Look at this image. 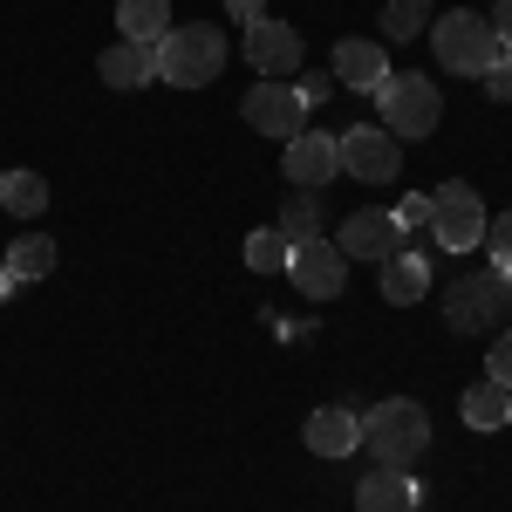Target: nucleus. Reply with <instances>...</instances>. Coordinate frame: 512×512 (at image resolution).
<instances>
[{"label": "nucleus", "instance_id": "nucleus-1", "mask_svg": "<svg viewBox=\"0 0 512 512\" xmlns=\"http://www.w3.org/2000/svg\"><path fill=\"white\" fill-rule=\"evenodd\" d=\"M362 451H369L383 472H410V465L431 451V417H424V403L383 396V403L362 417Z\"/></svg>", "mask_w": 512, "mask_h": 512}, {"label": "nucleus", "instance_id": "nucleus-2", "mask_svg": "<svg viewBox=\"0 0 512 512\" xmlns=\"http://www.w3.org/2000/svg\"><path fill=\"white\" fill-rule=\"evenodd\" d=\"M151 55H158V82H171V89H205V82L226 76V35H219L212 21L164 28V41Z\"/></svg>", "mask_w": 512, "mask_h": 512}, {"label": "nucleus", "instance_id": "nucleus-3", "mask_svg": "<svg viewBox=\"0 0 512 512\" xmlns=\"http://www.w3.org/2000/svg\"><path fill=\"white\" fill-rule=\"evenodd\" d=\"M431 48H437V62H444L451 76H485V69L506 55V48H499V35H492V21H485V14H472V7L437 14Z\"/></svg>", "mask_w": 512, "mask_h": 512}, {"label": "nucleus", "instance_id": "nucleus-4", "mask_svg": "<svg viewBox=\"0 0 512 512\" xmlns=\"http://www.w3.org/2000/svg\"><path fill=\"white\" fill-rule=\"evenodd\" d=\"M376 103H383V130H390L396 144H403V137H431L437 117H444L437 82L417 76V69H390V76H383V89H376Z\"/></svg>", "mask_w": 512, "mask_h": 512}, {"label": "nucleus", "instance_id": "nucleus-5", "mask_svg": "<svg viewBox=\"0 0 512 512\" xmlns=\"http://www.w3.org/2000/svg\"><path fill=\"white\" fill-rule=\"evenodd\" d=\"M506 301H512V280L478 267V274L444 287V321H451V335H485L492 315H506Z\"/></svg>", "mask_w": 512, "mask_h": 512}, {"label": "nucleus", "instance_id": "nucleus-6", "mask_svg": "<svg viewBox=\"0 0 512 512\" xmlns=\"http://www.w3.org/2000/svg\"><path fill=\"white\" fill-rule=\"evenodd\" d=\"M431 239L444 246V253H472V246H485V198H478L465 178H451V185L431 192Z\"/></svg>", "mask_w": 512, "mask_h": 512}, {"label": "nucleus", "instance_id": "nucleus-7", "mask_svg": "<svg viewBox=\"0 0 512 512\" xmlns=\"http://www.w3.org/2000/svg\"><path fill=\"white\" fill-rule=\"evenodd\" d=\"M239 117L253 123L260 137H280V144H287V137H301V130H308V103H301V89H294V82L260 76L246 96H239Z\"/></svg>", "mask_w": 512, "mask_h": 512}, {"label": "nucleus", "instance_id": "nucleus-8", "mask_svg": "<svg viewBox=\"0 0 512 512\" xmlns=\"http://www.w3.org/2000/svg\"><path fill=\"white\" fill-rule=\"evenodd\" d=\"M280 171H287L294 192H321V185H335V178H342V137H328V130H301V137H287Z\"/></svg>", "mask_w": 512, "mask_h": 512}, {"label": "nucleus", "instance_id": "nucleus-9", "mask_svg": "<svg viewBox=\"0 0 512 512\" xmlns=\"http://www.w3.org/2000/svg\"><path fill=\"white\" fill-rule=\"evenodd\" d=\"M287 280L308 294V301H335L342 287H349V253L335 246V239L321 233L308 246H294V260H287Z\"/></svg>", "mask_w": 512, "mask_h": 512}, {"label": "nucleus", "instance_id": "nucleus-10", "mask_svg": "<svg viewBox=\"0 0 512 512\" xmlns=\"http://www.w3.org/2000/svg\"><path fill=\"white\" fill-rule=\"evenodd\" d=\"M342 171L362 178V185H390L396 171H403V144H396L390 130H376V123H362L342 137Z\"/></svg>", "mask_w": 512, "mask_h": 512}, {"label": "nucleus", "instance_id": "nucleus-11", "mask_svg": "<svg viewBox=\"0 0 512 512\" xmlns=\"http://www.w3.org/2000/svg\"><path fill=\"white\" fill-rule=\"evenodd\" d=\"M335 246H342L349 260H376V267H383V260H390L396 246H403V233H396V219H390V212L362 205V212H349V219H342Z\"/></svg>", "mask_w": 512, "mask_h": 512}, {"label": "nucleus", "instance_id": "nucleus-12", "mask_svg": "<svg viewBox=\"0 0 512 512\" xmlns=\"http://www.w3.org/2000/svg\"><path fill=\"white\" fill-rule=\"evenodd\" d=\"M246 55H253V69H260V76L287 82L294 69H301V35H294L287 21H267V14H260V21L246 28Z\"/></svg>", "mask_w": 512, "mask_h": 512}, {"label": "nucleus", "instance_id": "nucleus-13", "mask_svg": "<svg viewBox=\"0 0 512 512\" xmlns=\"http://www.w3.org/2000/svg\"><path fill=\"white\" fill-rule=\"evenodd\" d=\"M301 437H308L315 458H349V451H362V417L349 403H321L315 417L301 424Z\"/></svg>", "mask_w": 512, "mask_h": 512}, {"label": "nucleus", "instance_id": "nucleus-14", "mask_svg": "<svg viewBox=\"0 0 512 512\" xmlns=\"http://www.w3.org/2000/svg\"><path fill=\"white\" fill-rule=\"evenodd\" d=\"M383 76H390V41H335V82L342 89L376 96Z\"/></svg>", "mask_w": 512, "mask_h": 512}, {"label": "nucleus", "instance_id": "nucleus-15", "mask_svg": "<svg viewBox=\"0 0 512 512\" xmlns=\"http://www.w3.org/2000/svg\"><path fill=\"white\" fill-rule=\"evenodd\" d=\"M376 280H383V301H390V308H417V301L431 294V260H424L417 246H396L390 260L376 267Z\"/></svg>", "mask_w": 512, "mask_h": 512}, {"label": "nucleus", "instance_id": "nucleus-16", "mask_svg": "<svg viewBox=\"0 0 512 512\" xmlns=\"http://www.w3.org/2000/svg\"><path fill=\"white\" fill-rule=\"evenodd\" d=\"M417 506H424V492L410 472L369 465V478H355V512H417Z\"/></svg>", "mask_w": 512, "mask_h": 512}, {"label": "nucleus", "instance_id": "nucleus-17", "mask_svg": "<svg viewBox=\"0 0 512 512\" xmlns=\"http://www.w3.org/2000/svg\"><path fill=\"white\" fill-rule=\"evenodd\" d=\"M96 69L110 89H144V82H158V55H151V41H110Z\"/></svg>", "mask_w": 512, "mask_h": 512}, {"label": "nucleus", "instance_id": "nucleus-18", "mask_svg": "<svg viewBox=\"0 0 512 512\" xmlns=\"http://www.w3.org/2000/svg\"><path fill=\"white\" fill-rule=\"evenodd\" d=\"M0 267L14 274V287H21V280H48L55 274V239L48 233H21L7 253H0Z\"/></svg>", "mask_w": 512, "mask_h": 512}, {"label": "nucleus", "instance_id": "nucleus-19", "mask_svg": "<svg viewBox=\"0 0 512 512\" xmlns=\"http://www.w3.org/2000/svg\"><path fill=\"white\" fill-rule=\"evenodd\" d=\"M171 28V0H117V35L123 41H151L158 48Z\"/></svg>", "mask_w": 512, "mask_h": 512}, {"label": "nucleus", "instance_id": "nucleus-20", "mask_svg": "<svg viewBox=\"0 0 512 512\" xmlns=\"http://www.w3.org/2000/svg\"><path fill=\"white\" fill-rule=\"evenodd\" d=\"M458 410H465V424H472V431H499V424L512 417V390H499V383H472Z\"/></svg>", "mask_w": 512, "mask_h": 512}, {"label": "nucleus", "instance_id": "nucleus-21", "mask_svg": "<svg viewBox=\"0 0 512 512\" xmlns=\"http://www.w3.org/2000/svg\"><path fill=\"white\" fill-rule=\"evenodd\" d=\"M41 205H48V185H41V171H7V178H0V212H14V219H35Z\"/></svg>", "mask_w": 512, "mask_h": 512}, {"label": "nucleus", "instance_id": "nucleus-22", "mask_svg": "<svg viewBox=\"0 0 512 512\" xmlns=\"http://www.w3.org/2000/svg\"><path fill=\"white\" fill-rule=\"evenodd\" d=\"M280 239H287V246H308V239H321V205H315V192L280 198Z\"/></svg>", "mask_w": 512, "mask_h": 512}, {"label": "nucleus", "instance_id": "nucleus-23", "mask_svg": "<svg viewBox=\"0 0 512 512\" xmlns=\"http://www.w3.org/2000/svg\"><path fill=\"white\" fill-rule=\"evenodd\" d=\"M431 28V0H383V41H417Z\"/></svg>", "mask_w": 512, "mask_h": 512}, {"label": "nucleus", "instance_id": "nucleus-24", "mask_svg": "<svg viewBox=\"0 0 512 512\" xmlns=\"http://www.w3.org/2000/svg\"><path fill=\"white\" fill-rule=\"evenodd\" d=\"M287 260H294V246L280 239V226L246 233V267H253V274H287Z\"/></svg>", "mask_w": 512, "mask_h": 512}, {"label": "nucleus", "instance_id": "nucleus-25", "mask_svg": "<svg viewBox=\"0 0 512 512\" xmlns=\"http://www.w3.org/2000/svg\"><path fill=\"white\" fill-rule=\"evenodd\" d=\"M485 253H492V274H506V280H512V212L485 219Z\"/></svg>", "mask_w": 512, "mask_h": 512}, {"label": "nucleus", "instance_id": "nucleus-26", "mask_svg": "<svg viewBox=\"0 0 512 512\" xmlns=\"http://www.w3.org/2000/svg\"><path fill=\"white\" fill-rule=\"evenodd\" d=\"M485 383L512 390V328H506V335H492V355H485Z\"/></svg>", "mask_w": 512, "mask_h": 512}, {"label": "nucleus", "instance_id": "nucleus-27", "mask_svg": "<svg viewBox=\"0 0 512 512\" xmlns=\"http://www.w3.org/2000/svg\"><path fill=\"white\" fill-rule=\"evenodd\" d=\"M390 219H396V233H431V198H424V192H417V198H403Z\"/></svg>", "mask_w": 512, "mask_h": 512}, {"label": "nucleus", "instance_id": "nucleus-28", "mask_svg": "<svg viewBox=\"0 0 512 512\" xmlns=\"http://www.w3.org/2000/svg\"><path fill=\"white\" fill-rule=\"evenodd\" d=\"M485 89H492V103H512V55H499V62L485 69Z\"/></svg>", "mask_w": 512, "mask_h": 512}, {"label": "nucleus", "instance_id": "nucleus-29", "mask_svg": "<svg viewBox=\"0 0 512 512\" xmlns=\"http://www.w3.org/2000/svg\"><path fill=\"white\" fill-rule=\"evenodd\" d=\"M492 35H499V48L512 55V0H492Z\"/></svg>", "mask_w": 512, "mask_h": 512}, {"label": "nucleus", "instance_id": "nucleus-30", "mask_svg": "<svg viewBox=\"0 0 512 512\" xmlns=\"http://www.w3.org/2000/svg\"><path fill=\"white\" fill-rule=\"evenodd\" d=\"M294 89H301V103H308V110H315V103H328V76H301Z\"/></svg>", "mask_w": 512, "mask_h": 512}, {"label": "nucleus", "instance_id": "nucleus-31", "mask_svg": "<svg viewBox=\"0 0 512 512\" xmlns=\"http://www.w3.org/2000/svg\"><path fill=\"white\" fill-rule=\"evenodd\" d=\"M226 7H233V21H246V28L260 21V0H226Z\"/></svg>", "mask_w": 512, "mask_h": 512}, {"label": "nucleus", "instance_id": "nucleus-32", "mask_svg": "<svg viewBox=\"0 0 512 512\" xmlns=\"http://www.w3.org/2000/svg\"><path fill=\"white\" fill-rule=\"evenodd\" d=\"M7 294H14V274H7V267H0V301H7Z\"/></svg>", "mask_w": 512, "mask_h": 512}, {"label": "nucleus", "instance_id": "nucleus-33", "mask_svg": "<svg viewBox=\"0 0 512 512\" xmlns=\"http://www.w3.org/2000/svg\"><path fill=\"white\" fill-rule=\"evenodd\" d=\"M506 431H512V417H506Z\"/></svg>", "mask_w": 512, "mask_h": 512}]
</instances>
